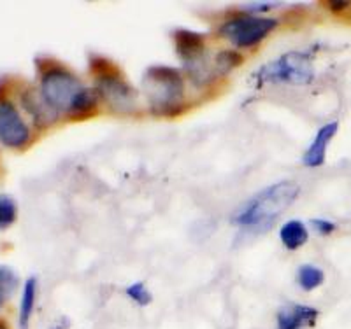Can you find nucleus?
I'll list each match as a JSON object with an SVG mask.
<instances>
[{
	"label": "nucleus",
	"instance_id": "1",
	"mask_svg": "<svg viewBox=\"0 0 351 329\" xmlns=\"http://www.w3.org/2000/svg\"><path fill=\"white\" fill-rule=\"evenodd\" d=\"M300 186L295 181H280L253 194L232 214L230 221L247 233H265L274 221L299 198Z\"/></svg>",
	"mask_w": 351,
	"mask_h": 329
},
{
	"label": "nucleus",
	"instance_id": "2",
	"mask_svg": "<svg viewBox=\"0 0 351 329\" xmlns=\"http://www.w3.org/2000/svg\"><path fill=\"white\" fill-rule=\"evenodd\" d=\"M144 93L155 114H174L183 109L184 81L180 70L158 65L149 67L143 79Z\"/></svg>",
	"mask_w": 351,
	"mask_h": 329
},
{
	"label": "nucleus",
	"instance_id": "3",
	"mask_svg": "<svg viewBox=\"0 0 351 329\" xmlns=\"http://www.w3.org/2000/svg\"><path fill=\"white\" fill-rule=\"evenodd\" d=\"M315 79L313 58L309 53L290 51L272 60L255 72L256 86L263 84H290L307 86Z\"/></svg>",
	"mask_w": 351,
	"mask_h": 329
},
{
	"label": "nucleus",
	"instance_id": "4",
	"mask_svg": "<svg viewBox=\"0 0 351 329\" xmlns=\"http://www.w3.org/2000/svg\"><path fill=\"white\" fill-rule=\"evenodd\" d=\"M84 88L76 74H72L69 68L49 67L40 76L39 93L46 100L49 107L55 112H67L71 114L72 105L76 103L77 96Z\"/></svg>",
	"mask_w": 351,
	"mask_h": 329
},
{
	"label": "nucleus",
	"instance_id": "5",
	"mask_svg": "<svg viewBox=\"0 0 351 329\" xmlns=\"http://www.w3.org/2000/svg\"><path fill=\"white\" fill-rule=\"evenodd\" d=\"M278 28V20L265 16H237L225 21L218 34L237 48H253Z\"/></svg>",
	"mask_w": 351,
	"mask_h": 329
},
{
	"label": "nucleus",
	"instance_id": "6",
	"mask_svg": "<svg viewBox=\"0 0 351 329\" xmlns=\"http://www.w3.org/2000/svg\"><path fill=\"white\" fill-rule=\"evenodd\" d=\"M97 93L116 112H130L136 109L137 93L118 72L102 70L97 77Z\"/></svg>",
	"mask_w": 351,
	"mask_h": 329
},
{
	"label": "nucleus",
	"instance_id": "7",
	"mask_svg": "<svg viewBox=\"0 0 351 329\" xmlns=\"http://www.w3.org/2000/svg\"><path fill=\"white\" fill-rule=\"evenodd\" d=\"M0 142L12 149H21L30 142V128L21 118L16 105L0 96Z\"/></svg>",
	"mask_w": 351,
	"mask_h": 329
},
{
	"label": "nucleus",
	"instance_id": "8",
	"mask_svg": "<svg viewBox=\"0 0 351 329\" xmlns=\"http://www.w3.org/2000/svg\"><path fill=\"white\" fill-rule=\"evenodd\" d=\"M337 130H339V123L337 121H330V123H325L324 127L316 131L315 139L311 140L307 151L304 153L302 161L306 167L316 168L324 165L325 158H327V147L335 137Z\"/></svg>",
	"mask_w": 351,
	"mask_h": 329
},
{
	"label": "nucleus",
	"instance_id": "9",
	"mask_svg": "<svg viewBox=\"0 0 351 329\" xmlns=\"http://www.w3.org/2000/svg\"><path fill=\"white\" fill-rule=\"evenodd\" d=\"M174 44L184 67L195 64L206 56V39L202 34L192 32V30H176Z\"/></svg>",
	"mask_w": 351,
	"mask_h": 329
},
{
	"label": "nucleus",
	"instance_id": "10",
	"mask_svg": "<svg viewBox=\"0 0 351 329\" xmlns=\"http://www.w3.org/2000/svg\"><path fill=\"white\" fill-rule=\"evenodd\" d=\"M319 317V312L315 306L309 305H285L278 312V329H300L304 326H316V321Z\"/></svg>",
	"mask_w": 351,
	"mask_h": 329
},
{
	"label": "nucleus",
	"instance_id": "11",
	"mask_svg": "<svg viewBox=\"0 0 351 329\" xmlns=\"http://www.w3.org/2000/svg\"><path fill=\"white\" fill-rule=\"evenodd\" d=\"M23 107L37 127H49L58 119V112L53 111L43 98V95L34 90H27L23 93Z\"/></svg>",
	"mask_w": 351,
	"mask_h": 329
},
{
	"label": "nucleus",
	"instance_id": "12",
	"mask_svg": "<svg viewBox=\"0 0 351 329\" xmlns=\"http://www.w3.org/2000/svg\"><path fill=\"white\" fill-rule=\"evenodd\" d=\"M37 302V278L28 277L23 284V291H21L20 300V312H18V328L28 329L30 328V321H32L34 310H36Z\"/></svg>",
	"mask_w": 351,
	"mask_h": 329
},
{
	"label": "nucleus",
	"instance_id": "13",
	"mask_svg": "<svg viewBox=\"0 0 351 329\" xmlns=\"http://www.w3.org/2000/svg\"><path fill=\"white\" fill-rule=\"evenodd\" d=\"M280 240L288 250H297L304 247L309 240V231L307 226L299 219H290L281 226Z\"/></svg>",
	"mask_w": 351,
	"mask_h": 329
},
{
	"label": "nucleus",
	"instance_id": "14",
	"mask_svg": "<svg viewBox=\"0 0 351 329\" xmlns=\"http://www.w3.org/2000/svg\"><path fill=\"white\" fill-rule=\"evenodd\" d=\"M325 282V274L322 268L315 265H302L297 272V284L304 291H315L318 289Z\"/></svg>",
	"mask_w": 351,
	"mask_h": 329
},
{
	"label": "nucleus",
	"instance_id": "15",
	"mask_svg": "<svg viewBox=\"0 0 351 329\" xmlns=\"http://www.w3.org/2000/svg\"><path fill=\"white\" fill-rule=\"evenodd\" d=\"M20 286V278L11 266L0 265V310Z\"/></svg>",
	"mask_w": 351,
	"mask_h": 329
},
{
	"label": "nucleus",
	"instance_id": "16",
	"mask_svg": "<svg viewBox=\"0 0 351 329\" xmlns=\"http://www.w3.org/2000/svg\"><path fill=\"white\" fill-rule=\"evenodd\" d=\"M18 205L9 194H0V230H8L16 221Z\"/></svg>",
	"mask_w": 351,
	"mask_h": 329
},
{
	"label": "nucleus",
	"instance_id": "17",
	"mask_svg": "<svg viewBox=\"0 0 351 329\" xmlns=\"http://www.w3.org/2000/svg\"><path fill=\"white\" fill-rule=\"evenodd\" d=\"M243 56L237 51H221L218 53L215 62V70L216 74H227V72L234 70L243 64Z\"/></svg>",
	"mask_w": 351,
	"mask_h": 329
},
{
	"label": "nucleus",
	"instance_id": "18",
	"mask_svg": "<svg viewBox=\"0 0 351 329\" xmlns=\"http://www.w3.org/2000/svg\"><path fill=\"white\" fill-rule=\"evenodd\" d=\"M125 294L139 306H146L153 302L152 293H149L148 287L144 286V282H134V284H130V286L125 289Z\"/></svg>",
	"mask_w": 351,
	"mask_h": 329
},
{
	"label": "nucleus",
	"instance_id": "19",
	"mask_svg": "<svg viewBox=\"0 0 351 329\" xmlns=\"http://www.w3.org/2000/svg\"><path fill=\"white\" fill-rule=\"evenodd\" d=\"M313 222V228H315L316 233L319 235H330L335 231V222L327 221V219H315Z\"/></svg>",
	"mask_w": 351,
	"mask_h": 329
},
{
	"label": "nucleus",
	"instance_id": "20",
	"mask_svg": "<svg viewBox=\"0 0 351 329\" xmlns=\"http://www.w3.org/2000/svg\"><path fill=\"white\" fill-rule=\"evenodd\" d=\"M280 4H276V2H255V4H250L247 5V11L253 12V16H255V12H265L269 9H274L278 8Z\"/></svg>",
	"mask_w": 351,
	"mask_h": 329
},
{
	"label": "nucleus",
	"instance_id": "21",
	"mask_svg": "<svg viewBox=\"0 0 351 329\" xmlns=\"http://www.w3.org/2000/svg\"><path fill=\"white\" fill-rule=\"evenodd\" d=\"M327 5L328 9H330V11H334L335 14H341V12H344L346 11L348 8H351V4L350 2H343V0H341V2H327Z\"/></svg>",
	"mask_w": 351,
	"mask_h": 329
},
{
	"label": "nucleus",
	"instance_id": "22",
	"mask_svg": "<svg viewBox=\"0 0 351 329\" xmlns=\"http://www.w3.org/2000/svg\"><path fill=\"white\" fill-rule=\"evenodd\" d=\"M69 328H71V321H69L67 317H60L58 321H55L51 326H49V329H69Z\"/></svg>",
	"mask_w": 351,
	"mask_h": 329
},
{
	"label": "nucleus",
	"instance_id": "23",
	"mask_svg": "<svg viewBox=\"0 0 351 329\" xmlns=\"http://www.w3.org/2000/svg\"><path fill=\"white\" fill-rule=\"evenodd\" d=\"M0 329H9V328H8V326H5V322L0 321Z\"/></svg>",
	"mask_w": 351,
	"mask_h": 329
}]
</instances>
